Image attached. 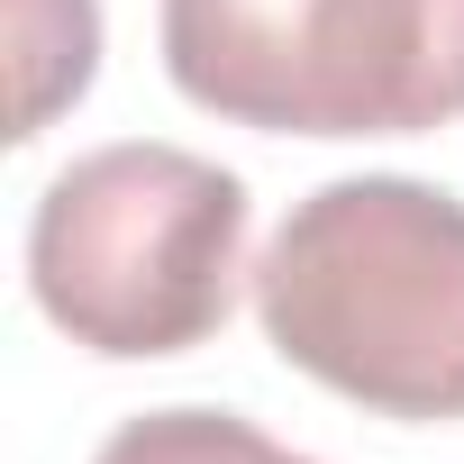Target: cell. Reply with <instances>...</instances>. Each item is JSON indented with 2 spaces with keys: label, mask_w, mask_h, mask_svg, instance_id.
<instances>
[{
  "label": "cell",
  "mask_w": 464,
  "mask_h": 464,
  "mask_svg": "<svg viewBox=\"0 0 464 464\" xmlns=\"http://www.w3.org/2000/svg\"><path fill=\"white\" fill-rule=\"evenodd\" d=\"M10 10V64H19V110L10 137H46L55 110H73L101 73V0H0Z\"/></svg>",
  "instance_id": "cell-4"
},
{
  "label": "cell",
  "mask_w": 464,
  "mask_h": 464,
  "mask_svg": "<svg viewBox=\"0 0 464 464\" xmlns=\"http://www.w3.org/2000/svg\"><path fill=\"white\" fill-rule=\"evenodd\" d=\"M256 319L373 419H464V200L410 173L319 182L256 265Z\"/></svg>",
  "instance_id": "cell-1"
},
{
  "label": "cell",
  "mask_w": 464,
  "mask_h": 464,
  "mask_svg": "<svg viewBox=\"0 0 464 464\" xmlns=\"http://www.w3.org/2000/svg\"><path fill=\"white\" fill-rule=\"evenodd\" d=\"M164 73L265 137H428L464 119V0H164Z\"/></svg>",
  "instance_id": "cell-3"
},
{
  "label": "cell",
  "mask_w": 464,
  "mask_h": 464,
  "mask_svg": "<svg viewBox=\"0 0 464 464\" xmlns=\"http://www.w3.org/2000/svg\"><path fill=\"white\" fill-rule=\"evenodd\" d=\"M92 464H310L292 446H274L256 419L237 410H146L128 419Z\"/></svg>",
  "instance_id": "cell-5"
},
{
  "label": "cell",
  "mask_w": 464,
  "mask_h": 464,
  "mask_svg": "<svg viewBox=\"0 0 464 464\" xmlns=\"http://www.w3.org/2000/svg\"><path fill=\"white\" fill-rule=\"evenodd\" d=\"M246 274V182L191 146H92L73 155L28 218V292L37 310L110 355L155 364L227 328Z\"/></svg>",
  "instance_id": "cell-2"
}]
</instances>
